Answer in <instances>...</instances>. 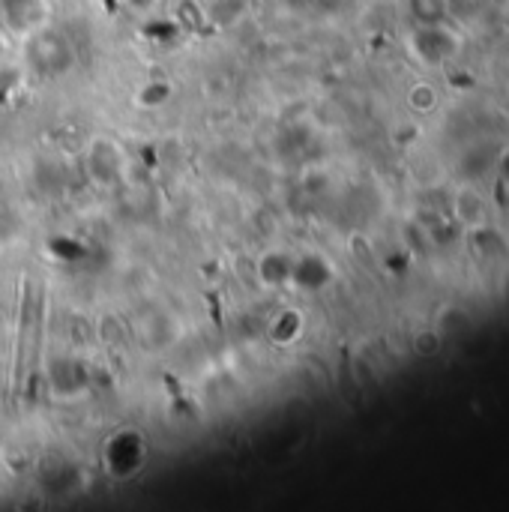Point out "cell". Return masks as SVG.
<instances>
[{
	"mask_svg": "<svg viewBox=\"0 0 509 512\" xmlns=\"http://www.w3.org/2000/svg\"><path fill=\"white\" fill-rule=\"evenodd\" d=\"M126 3H129V6H135V9H150L156 0H126Z\"/></svg>",
	"mask_w": 509,
	"mask_h": 512,
	"instance_id": "obj_1",
	"label": "cell"
},
{
	"mask_svg": "<svg viewBox=\"0 0 509 512\" xmlns=\"http://www.w3.org/2000/svg\"><path fill=\"white\" fill-rule=\"evenodd\" d=\"M0 54H3V39H0Z\"/></svg>",
	"mask_w": 509,
	"mask_h": 512,
	"instance_id": "obj_2",
	"label": "cell"
}]
</instances>
